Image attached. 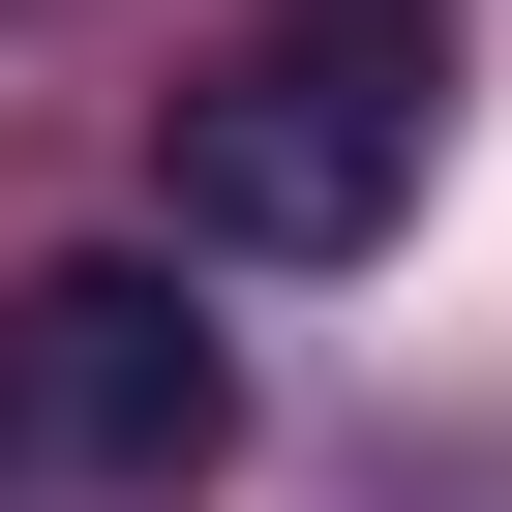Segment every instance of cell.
Listing matches in <instances>:
<instances>
[{
  "label": "cell",
  "mask_w": 512,
  "mask_h": 512,
  "mask_svg": "<svg viewBox=\"0 0 512 512\" xmlns=\"http://www.w3.org/2000/svg\"><path fill=\"white\" fill-rule=\"evenodd\" d=\"M422 121H452V0H302V31L151 91V181H181L211 272H362L422 211Z\"/></svg>",
  "instance_id": "obj_1"
},
{
  "label": "cell",
  "mask_w": 512,
  "mask_h": 512,
  "mask_svg": "<svg viewBox=\"0 0 512 512\" xmlns=\"http://www.w3.org/2000/svg\"><path fill=\"white\" fill-rule=\"evenodd\" d=\"M211 422H241V362L181 332V272H31L0 302V452L31 482H211Z\"/></svg>",
  "instance_id": "obj_2"
}]
</instances>
